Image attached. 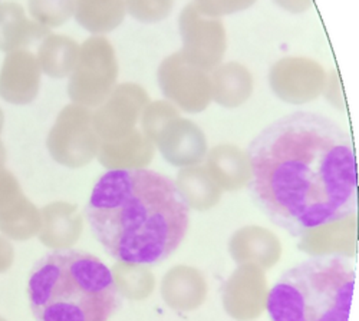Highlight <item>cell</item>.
I'll return each instance as SVG.
<instances>
[{
    "label": "cell",
    "instance_id": "6da1fadb",
    "mask_svg": "<svg viewBox=\"0 0 359 321\" xmlns=\"http://www.w3.org/2000/svg\"><path fill=\"white\" fill-rule=\"evenodd\" d=\"M249 191L257 208L293 237L345 222L358 210L352 136L313 112L266 127L246 151Z\"/></svg>",
    "mask_w": 359,
    "mask_h": 321
},
{
    "label": "cell",
    "instance_id": "7a4b0ae2",
    "mask_svg": "<svg viewBox=\"0 0 359 321\" xmlns=\"http://www.w3.org/2000/svg\"><path fill=\"white\" fill-rule=\"evenodd\" d=\"M102 248L128 266H157L183 243L190 207L177 184L156 171L109 169L85 208Z\"/></svg>",
    "mask_w": 359,
    "mask_h": 321
},
{
    "label": "cell",
    "instance_id": "3957f363",
    "mask_svg": "<svg viewBox=\"0 0 359 321\" xmlns=\"http://www.w3.org/2000/svg\"><path fill=\"white\" fill-rule=\"evenodd\" d=\"M27 299L36 321H108L121 303L108 266L72 248L50 251L35 262Z\"/></svg>",
    "mask_w": 359,
    "mask_h": 321
},
{
    "label": "cell",
    "instance_id": "277c9868",
    "mask_svg": "<svg viewBox=\"0 0 359 321\" xmlns=\"http://www.w3.org/2000/svg\"><path fill=\"white\" fill-rule=\"evenodd\" d=\"M356 269L342 255H318L297 264L269 291L272 321H349Z\"/></svg>",
    "mask_w": 359,
    "mask_h": 321
},
{
    "label": "cell",
    "instance_id": "5b68a950",
    "mask_svg": "<svg viewBox=\"0 0 359 321\" xmlns=\"http://www.w3.org/2000/svg\"><path fill=\"white\" fill-rule=\"evenodd\" d=\"M178 29L183 42L180 52L190 64L212 72L223 62L227 36L220 19L201 13L191 2L180 13Z\"/></svg>",
    "mask_w": 359,
    "mask_h": 321
},
{
    "label": "cell",
    "instance_id": "8992f818",
    "mask_svg": "<svg viewBox=\"0 0 359 321\" xmlns=\"http://www.w3.org/2000/svg\"><path fill=\"white\" fill-rule=\"evenodd\" d=\"M157 80L163 95L184 110H203L212 101L210 72L190 64L180 50L160 64Z\"/></svg>",
    "mask_w": 359,
    "mask_h": 321
},
{
    "label": "cell",
    "instance_id": "52a82bcc",
    "mask_svg": "<svg viewBox=\"0 0 359 321\" xmlns=\"http://www.w3.org/2000/svg\"><path fill=\"white\" fill-rule=\"evenodd\" d=\"M326 71L320 64L302 56H287L278 61L269 73L272 91L287 104L301 105L323 92Z\"/></svg>",
    "mask_w": 359,
    "mask_h": 321
},
{
    "label": "cell",
    "instance_id": "ba28073f",
    "mask_svg": "<svg viewBox=\"0 0 359 321\" xmlns=\"http://www.w3.org/2000/svg\"><path fill=\"white\" fill-rule=\"evenodd\" d=\"M116 78L118 62L111 43L104 38L88 41L74 78L78 97L100 102L112 92Z\"/></svg>",
    "mask_w": 359,
    "mask_h": 321
},
{
    "label": "cell",
    "instance_id": "9c48e42d",
    "mask_svg": "<svg viewBox=\"0 0 359 321\" xmlns=\"http://www.w3.org/2000/svg\"><path fill=\"white\" fill-rule=\"evenodd\" d=\"M157 141L165 159L178 166H191L205 154L203 132L187 120L171 121Z\"/></svg>",
    "mask_w": 359,
    "mask_h": 321
},
{
    "label": "cell",
    "instance_id": "30bf717a",
    "mask_svg": "<svg viewBox=\"0 0 359 321\" xmlns=\"http://www.w3.org/2000/svg\"><path fill=\"white\" fill-rule=\"evenodd\" d=\"M111 99L105 108L104 122L109 124V132L112 135L128 134L138 115L148 105V95L142 86L137 83H121L114 87Z\"/></svg>",
    "mask_w": 359,
    "mask_h": 321
},
{
    "label": "cell",
    "instance_id": "8fae6325",
    "mask_svg": "<svg viewBox=\"0 0 359 321\" xmlns=\"http://www.w3.org/2000/svg\"><path fill=\"white\" fill-rule=\"evenodd\" d=\"M212 99L226 108L245 104L253 92V76L250 71L237 62L220 64L210 72Z\"/></svg>",
    "mask_w": 359,
    "mask_h": 321
},
{
    "label": "cell",
    "instance_id": "7c38bea8",
    "mask_svg": "<svg viewBox=\"0 0 359 321\" xmlns=\"http://www.w3.org/2000/svg\"><path fill=\"white\" fill-rule=\"evenodd\" d=\"M207 168L216 184L226 190H237L249 183L250 168L248 157L230 145L217 147L208 154Z\"/></svg>",
    "mask_w": 359,
    "mask_h": 321
},
{
    "label": "cell",
    "instance_id": "4fadbf2b",
    "mask_svg": "<svg viewBox=\"0 0 359 321\" xmlns=\"http://www.w3.org/2000/svg\"><path fill=\"white\" fill-rule=\"evenodd\" d=\"M78 20L94 34H108L126 19L124 0H75Z\"/></svg>",
    "mask_w": 359,
    "mask_h": 321
},
{
    "label": "cell",
    "instance_id": "5bb4252c",
    "mask_svg": "<svg viewBox=\"0 0 359 321\" xmlns=\"http://www.w3.org/2000/svg\"><path fill=\"white\" fill-rule=\"evenodd\" d=\"M175 184L189 207L208 208L219 201L220 188L205 168L187 166L180 172Z\"/></svg>",
    "mask_w": 359,
    "mask_h": 321
},
{
    "label": "cell",
    "instance_id": "9a60e30c",
    "mask_svg": "<svg viewBox=\"0 0 359 321\" xmlns=\"http://www.w3.org/2000/svg\"><path fill=\"white\" fill-rule=\"evenodd\" d=\"M127 15L135 20L153 24L165 20L174 8V0H124Z\"/></svg>",
    "mask_w": 359,
    "mask_h": 321
},
{
    "label": "cell",
    "instance_id": "2e32d148",
    "mask_svg": "<svg viewBox=\"0 0 359 321\" xmlns=\"http://www.w3.org/2000/svg\"><path fill=\"white\" fill-rule=\"evenodd\" d=\"M177 110L172 104L157 101L148 104L144 109V129L151 139H158L165 127L177 118Z\"/></svg>",
    "mask_w": 359,
    "mask_h": 321
},
{
    "label": "cell",
    "instance_id": "e0dca14e",
    "mask_svg": "<svg viewBox=\"0 0 359 321\" xmlns=\"http://www.w3.org/2000/svg\"><path fill=\"white\" fill-rule=\"evenodd\" d=\"M32 13L46 24H62L75 10V0H31Z\"/></svg>",
    "mask_w": 359,
    "mask_h": 321
},
{
    "label": "cell",
    "instance_id": "ac0fdd59",
    "mask_svg": "<svg viewBox=\"0 0 359 321\" xmlns=\"http://www.w3.org/2000/svg\"><path fill=\"white\" fill-rule=\"evenodd\" d=\"M75 61V48L65 39H53L45 49L46 69L55 75L67 73Z\"/></svg>",
    "mask_w": 359,
    "mask_h": 321
},
{
    "label": "cell",
    "instance_id": "d6986e66",
    "mask_svg": "<svg viewBox=\"0 0 359 321\" xmlns=\"http://www.w3.org/2000/svg\"><path fill=\"white\" fill-rule=\"evenodd\" d=\"M256 2L257 0H194L193 3L201 13L222 19L223 16L241 13Z\"/></svg>",
    "mask_w": 359,
    "mask_h": 321
},
{
    "label": "cell",
    "instance_id": "ffe728a7",
    "mask_svg": "<svg viewBox=\"0 0 359 321\" xmlns=\"http://www.w3.org/2000/svg\"><path fill=\"white\" fill-rule=\"evenodd\" d=\"M325 98L331 102L337 108H345V99L342 94V86H341V79L337 71L326 72V82L323 86V92Z\"/></svg>",
    "mask_w": 359,
    "mask_h": 321
},
{
    "label": "cell",
    "instance_id": "44dd1931",
    "mask_svg": "<svg viewBox=\"0 0 359 321\" xmlns=\"http://www.w3.org/2000/svg\"><path fill=\"white\" fill-rule=\"evenodd\" d=\"M275 3L289 13L299 15L309 10L313 5V0H275Z\"/></svg>",
    "mask_w": 359,
    "mask_h": 321
}]
</instances>
